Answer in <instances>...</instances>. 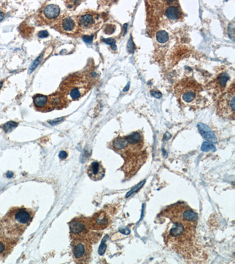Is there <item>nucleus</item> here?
<instances>
[{
    "mask_svg": "<svg viewBox=\"0 0 235 264\" xmlns=\"http://www.w3.org/2000/svg\"><path fill=\"white\" fill-rule=\"evenodd\" d=\"M35 211L21 207L12 208L0 221V235L17 242L32 221Z\"/></svg>",
    "mask_w": 235,
    "mask_h": 264,
    "instance_id": "nucleus-1",
    "label": "nucleus"
},
{
    "mask_svg": "<svg viewBox=\"0 0 235 264\" xmlns=\"http://www.w3.org/2000/svg\"><path fill=\"white\" fill-rule=\"evenodd\" d=\"M125 160L123 169L125 174L132 176L146 160L147 154L142 133L135 131L126 136V143L118 152Z\"/></svg>",
    "mask_w": 235,
    "mask_h": 264,
    "instance_id": "nucleus-2",
    "label": "nucleus"
},
{
    "mask_svg": "<svg viewBox=\"0 0 235 264\" xmlns=\"http://www.w3.org/2000/svg\"><path fill=\"white\" fill-rule=\"evenodd\" d=\"M202 86L190 78L183 79L175 86V93L180 103L193 108L200 106L205 99L201 94Z\"/></svg>",
    "mask_w": 235,
    "mask_h": 264,
    "instance_id": "nucleus-3",
    "label": "nucleus"
},
{
    "mask_svg": "<svg viewBox=\"0 0 235 264\" xmlns=\"http://www.w3.org/2000/svg\"><path fill=\"white\" fill-rule=\"evenodd\" d=\"M90 88L88 79L83 75H74L65 79L61 86V92L67 100L75 101L83 96Z\"/></svg>",
    "mask_w": 235,
    "mask_h": 264,
    "instance_id": "nucleus-4",
    "label": "nucleus"
},
{
    "mask_svg": "<svg viewBox=\"0 0 235 264\" xmlns=\"http://www.w3.org/2000/svg\"><path fill=\"white\" fill-rule=\"evenodd\" d=\"M162 215L171 221H179L196 227L198 216L189 206L184 203H177L168 207L162 212Z\"/></svg>",
    "mask_w": 235,
    "mask_h": 264,
    "instance_id": "nucleus-5",
    "label": "nucleus"
},
{
    "mask_svg": "<svg viewBox=\"0 0 235 264\" xmlns=\"http://www.w3.org/2000/svg\"><path fill=\"white\" fill-rule=\"evenodd\" d=\"M80 34L92 35L102 26L103 20L97 12L87 10L76 16Z\"/></svg>",
    "mask_w": 235,
    "mask_h": 264,
    "instance_id": "nucleus-6",
    "label": "nucleus"
},
{
    "mask_svg": "<svg viewBox=\"0 0 235 264\" xmlns=\"http://www.w3.org/2000/svg\"><path fill=\"white\" fill-rule=\"evenodd\" d=\"M217 113L223 118L234 120L235 114V85L233 83L219 99Z\"/></svg>",
    "mask_w": 235,
    "mask_h": 264,
    "instance_id": "nucleus-7",
    "label": "nucleus"
},
{
    "mask_svg": "<svg viewBox=\"0 0 235 264\" xmlns=\"http://www.w3.org/2000/svg\"><path fill=\"white\" fill-rule=\"evenodd\" d=\"M72 246L74 259L76 263L89 262L92 249L91 240L82 238H74Z\"/></svg>",
    "mask_w": 235,
    "mask_h": 264,
    "instance_id": "nucleus-8",
    "label": "nucleus"
},
{
    "mask_svg": "<svg viewBox=\"0 0 235 264\" xmlns=\"http://www.w3.org/2000/svg\"><path fill=\"white\" fill-rule=\"evenodd\" d=\"M52 27L61 34L71 37H75L80 34L76 16L64 15L57 20Z\"/></svg>",
    "mask_w": 235,
    "mask_h": 264,
    "instance_id": "nucleus-9",
    "label": "nucleus"
},
{
    "mask_svg": "<svg viewBox=\"0 0 235 264\" xmlns=\"http://www.w3.org/2000/svg\"><path fill=\"white\" fill-rule=\"evenodd\" d=\"M69 229L71 237L74 238H82L91 240L90 229L88 218L79 217L74 219L69 223Z\"/></svg>",
    "mask_w": 235,
    "mask_h": 264,
    "instance_id": "nucleus-10",
    "label": "nucleus"
},
{
    "mask_svg": "<svg viewBox=\"0 0 235 264\" xmlns=\"http://www.w3.org/2000/svg\"><path fill=\"white\" fill-rule=\"evenodd\" d=\"M60 14V8L57 5L49 4L43 7L36 16L38 25L51 24L56 20Z\"/></svg>",
    "mask_w": 235,
    "mask_h": 264,
    "instance_id": "nucleus-11",
    "label": "nucleus"
},
{
    "mask_svg": "<svg viewBox=\"0 0 235 264\" xmlns=\"http://www.w3.org/2000/svg\"><path fill=\"white\" fill-rule=\"evenodd\" d=\"M90 229L94 231H101L105 229L110 224L111 219L105 211H101L88 218Z\"/></svg>",
    "mask_w": 235,
    "mask_h": 264,
    "instance_id": "nucleus-12",
    "label": "nucleus"
},
{
    "mask_svg": "<svg viewBox=\"0 0 235 264\" xmlns=\"http://www.w3.org/2000/svg\"><path fill=\"white\" fill-rule=\"evenodd\" d=\"M68 101L61 92H57L51 95L48 98V110L54 109H59L63 108L67 105Z\"/></svg>",
    "mask_w": 235,
    "mask_h": 264,
    "instance_id": "nucleus-13",
    "label": "nucleus"
},
{
    "mask_svg": "<svg viewBox=\"0 0 235 264\" xmlns=\"http://www.w3.org/2000/svg\"><path fill=\"white\" fill-rule=\"evenodd\" d=\"M105 170L100 162L91 163L87 169V174L89 178L94 181L101 180L105 175Z\"/></svg>",
    "mask_w": 235,
    "mask_h": 264,
    "instance_id": "nucleus-14",
    "label": "nucleus"
},
{
    "mask_svg": "<svg viewBox=\"0 0 235 264\" xmlns=\"http://www.w3.org/2000/svg\"><path fill=\"white\" fill-rule=\"evenodd\" d=\"M17 242L0 235V258H6L12 251Z\"/></svg>",
    "mask_w": 235,
    "mask_h": 264,
    "instance_id": "nucleus-15",
    "label": "nucleus"
},
{
    "mask_svg": "<svg viewBox=\"0 0 235 264\" xmlns=\"http://www.w3.org/2000/svg\"><path fill=\"white\" fill-rule=\"evenodd\" d=\"M197 126L200 135L205 140L211 143L217 142V140L215 134L208 126L204 123H199Z\"/></svg>",
    "mask_w": 235,
    "mask_h": 264,
    "instance_id": "nucleus-16",
    "label": "nucleus"
},
{
    "mask_svg": "<svg viewBox=\"0 0 235 264\" xmlns=\"http://www.w3.org/2000/svg\"><path fill=\"white\" fill-rule=\"evenodd\" d=\"M167 17L170 20H178L182 18L183 14L181 10L176 6H169L165 11Z\"/></svg>",
    "mask_w": 235,
    "mask_h": 264,
    "instance_id": "nucleus-17",
    "label": "nucleus"
},
{
    "mask_svg": "<svg viewBox=\"0 0 235 264\" xmlns=\"http://www.w3.org/2000/svg\"><path fill=\"white\" fill-rule=\"evenodd\" d=\"M34 104L38 109L48 110V97L42 95H37L34 97Z\"/></svg>",
    "mask_w": 235,
    "mask_h": 264,
    "instance_id": "nucleus-18",
    "label": "nucleus"
},
{
    "mask_svg": "<svg viewBox=\"0 0 235 264\" xmlns=\"http://www.w3.org/2000/svg\"><path fill=\"white\" fill-rule=\"evenodd\" d=\"M156 39L159 43L164 44L169 39L168 34L165 31H158L156 34Z\"/></svg>",
    "mask_w": 235,
    "mask_h": 264,
    "instance_id": "nucleus-19",
    "label": "nucleus"
},
{
    "mask_svg": "<svg viewBox=\"0 0 235 264\" xmlns=\"http://www.w3.org/2000/svg\"><path fill=\"white\" fill-rule=\"evenodd\" d=\"M201 150L203 152H215L216 151V147L212 143L209 142H203L202 147H201Z\"/></svg>",
    "mask_w": 235,
    "mask_h": 264,
    "instance_id": "nucleus-20",
    "label": "nucleus"
},
{
    "mask_svg": "<svg viewBox=\"0 0 235 264\" xmlns=\"http://www.w3.org/2000/svg\"><path fill=\"white\" fill-rule=\"evenodd\" d=\"M17 126H18L17 123L13 122V121H10V122H7L4 125L3 129L6 132V133H8V132H10L13 129H14Z\"/></svg>",
    "mask_w": 235,
    "mask_h": 264,
    "instance_id": "nucleus-21",
    "label": "nucleus"
},
{
    "mask_svg": "<svg viewBox=\"0 0 235 264\" xmlns=\"http://www.w3.org/2000/svg\"><path fill=\"white\" fill-rule=\"evenodd\" d=\"M42 56H43V54H42L41 55H40L34 61V62L33 63V64L31 65V66L30 67L29 70H28V73H32L35 69L36 68L38 67V65L40 64V63L41 62L42 59Z\"/></svg>",
    "mask_w": 235,
    "mask_h": 264,
    "instance_id": "nucleus-22",
    "label": "nucleus"
},
{
    "mask_svg": "<svg viewBox=\"0 0 235 264\" xmlns=\"http://www.w3.org/2000/svg\"><path fill=\"white\" fill-rule=\"evenodd\" d=\"M145 183V180H144L143 181H142V182H140V183H139L135 188H132V189L127 194L126 197H129L132 194H133L134 193L137 192L141 187H142L144 186V184Z\"/></svg>",
    "mask_w": 235,
    "mask_h": 264,
    "instance_id": "nucleus-23",
    "label": "nucleus"
},
{
    "mask_svg": "<svg viewBox=\"0 0 235 264\" xmlns=\"http://www.w3.org/2000/svg\"><path fill=\"white\" fill-rule=\"evenodd\" d=\"M105 43L110 45L112 47V49L113 50H116V45L115 43V41L112 39V38H107V39H104L102 40Z\"/></svg>",
    "mask_w": 235,
    "mask_h": 264,
    "instance_id": "nucleus-24",
    "label": "nucleus"
},
{
    "mask_svg": "<svg viewBox=\"0 0 235 264\" xmlns=\"http://www.w3.org/2000/svg\"><path fill=\"white\" fill-rule=\"evenodd\" d=\"M105 238L106 237L103 239L102 242H101V244L99 246V250H98V253L100 255H104V254L105 253V251H106V245L105 244Z\"/></svg>",
    "mask_w": 235,
    "mask_h": 264,
    "instance_id": "nucleus-25",
    "label": "nucleus"
},
{
    "mask_svg": "<svg viewBox=\"0 0 235 264\" xmlns=\"http://www.w3.org/2000/svg\"><path fill=\"white\" fill-rule=\"evenodd\" d=\"M115 27L114 25L109 24L106 26L104 29V32L107 34H111L115 31Z\"/></svg>",
    "mask_w": 235,
    "mask_h": 264,
    "instance_id": "nucleus-26",
    "label": "nucleus"
},
{
    "mask_svg": "<svg viewBox=\"0 0 235 264\" xmlns=\"http://www.w3.org/2000/svg\"><path fill=\"white\" fill-rule=\"evenodd\" d=\"M49 35L48 32L46 31H41L38 33V36L40 38H44L48 37Z\"/></svg>",
    "mask_w": 235,
    "mask_h": 264,
    "instance_id": "nucleus-27",
    "label": "nucleus"
},
{
    "mask_svg": "<svg viewBox=\"0 0 235 264\" xmlns=\"http://www.w3.org/2000/svg\"><path fill=\"white\" fill-rule=\"evenodd\" d=\"M127 47H128V50L130 53H132L134 52V45L133 42H132V41L131 39H130L129 41L128 45H127Z\"/></svg>",
    "mask_w": 235,
    "mask_h": 264,
    "instance_id": "nucleus-28",
    "label": "nucleus"
},
{
    "mask_svg": "<svg viewBox=\"0 0 235 264\" xmlns=\"http://www.w3.org/2000/svg\"><path fill=\"white\" fill-rule=\"evenodd\" d=\"M64 119V117H62V118H57L55 119H54V120H52L51 121H50V123L52 125H57L58 123H59L60 122H61L62 120H63V119Z\"/></svg>",
    "mask_w": 235,
    "mask_h": 264,
    "instance_id": "nucleus-29",
    "label": "nucleus"
},
{
    "mask_svg": "<svg viewBox=\"0 0 235 264\" xmlns=\"http://www.w3.org/2000/svg\"><path fill=\"white\" fill-rule=\"evenodd\" d=\"M83 40L87 44H91L93 41V35H84L83 37Z\"/></svg>",
    "mask_w": 235,
    "mask_h": 264,
    "instance_id": "nucleus-30",
    "label": "nucleus"
},
{
    "mask_svg": "<svg viewBox=\"0 0 235 264\" xmlns=\"http://www.w3.org/2000/svg\"><path fill=\"white\" fill-rule=\"evenodd\" d=\"M80 3V2H78V1H67V2H66L67 6L69 8H72L74 7V5H78Z\"/></svg>",
    "mask_w": 235,
    "mask_h": 264,
    "instance_id": "nucleus-31",
    "label": "nucleus"
},
{
    "mask_svg": "<svg viewBox=\"0 0 235 264\" xmlns=\"http://www.w3.org/2000/svg\"><path fill=\"white\" fill-rule=\"evenodd\" d=\"M151 93L152 96H153L154 97H156V98H160L161 96H162V94L161 92H159V91H156V90H152L151 92Z\"/></svg>",
    "mask_w": 235,
    "mask_h": 264,
    "instance_id": "nucleus-32",
    "label": "nucleus"
},
{
    "mask_svg": "<svg viewBox=\"0 0 235 264\" xmlns=\"http://www.w3.org/2000/svg\"><path fill=\"white\" fill-rule=\"evenodd\" d=\"M68 154L65 151H61L59 153V157L61 159H65L67 158Z\"/></svg>",
    "mask_w": 235,
    "mask_h": 264,
    "instance_id": "nucleus-33",
    "label": "nucleus"
},
{
    "mask_svg": "<svg viewBox=\"0 0 235 264\" xmlns=\"http://www.w3.org/2000/svg\"><path fill=\"white\" fill-rule=\"evenodd\" d=\"M120 232L122 233L123 234L128 235V234H129L130 233V230L129 229H128V228H125V229H120Z\"/></svg>",
    "mask_w": 235,
    "mask_h": 264,
    "instance_id": "nucleus-34",
    "label": "nucleus"
},
{
    "mask_svg": "<svg viewBox=\"0 0 235 264\" xmlns=\"http://www.w3.org/2000/svg\"><path fill=\"white\" fill-rule=\"evenodd\" d=\"M13 173L11 172V171H8L7 173H6V176L7 178H12L13 177Z\"/></svg>",
    "mask_w": 235,
    "mask_h": 264,
    "instance_id": "nucleus-35",
    "label": "nucleus"
},
{
    "mask_svg": "<svg viewBox=\"0 0 235 264\" xmlns=\"http://www.w3.org/2000/svg\"><path fill=\"white\" fill-rule=\"evenodd\" d=\"M4 14L1 12H0V22L3 21V20L4 19Z\"/></svg>",
    "mask_w": 235,
    "mask_h": 264,
    "instance_id": "nucleus-36",
    "label": "nucleus"
},
{
    "mask_svg": "<svg viewBox=\"0 0 235 264\" xmlns=\"http://www.w3.org/2000/svg\"><path fill=\"white\" fill-rule=\"evenodd\" d=\"M2 86H3V82H0V89L1 88Z\"/></svg>",
    "mask_w": 235,
    "mask_h": 264,
    "instance_id": "nucleus-37",
    "label": "nucleus"
}]
</instances>
